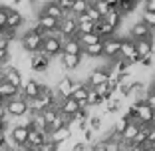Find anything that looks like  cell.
<instances>
[{"instance_id":"83f0119b","label":"cell","mask_w":155,"mask_h":151,"mask_svg":"<svg viewBox=\"0 0 155 151\" xmlns=\"http://www.w3.org/2000/svg\"><path fill=\"white\" fill-rule=\"evenodd\" d=\"M105 151H121L123 149V141L121 139H104Z\"/></svg>"},{"instance_id":"ee69618b","label":"cell","mask_w":155,"mask_h":151,"mask_svg":"<svg viewBox=\"0 0 155 151\" xmlns=\"http://www.w3.org/2000/svg\"><path fill=\"white\" fill-rule=\"evenodd\" d=\"M151 42L155 44V30H151Z\"/></svg>"},{"instance_id":"836d02e7","label":"cell","mask_w":155,"mask_h":151,"mask_svg":"<svg viewBox=\"0 0 155 151\" xmlns=\"http://www.w3.org/2000/svg\"><path fill=\"white\" fill-rule=\"evenodd\" d=\"M72 2H74V0H56V6H58L62 12L68 14L70 10H72Z\"/></svg>"},{"instance_id":"484cf974","label":"cell","mask_w":155,"mask_h":151,"mask_svg":"<svg viewBox=\"0 0 155 151\" xmlns=\"http://www.w3.org/2000/svg\"><path fill=\"white\" fill-rule=\"evenodd\" d=\"M87 127H90L94 133L101 131V127H104V117H101L100 113H91L90 119H87Z\"/></svg>"},{"instance_id":"e575fe53","label":"cell","mask_w":155,"mask_h":151,"mask_svg":"<svg viewBox=\"0 0 155 151\" xmlns=\"http://www.w3.org/2000/svg\"><path fill=\"white\" fill-rule=\"evenodd\" d=\"M94 135H96V133L91 131L90 127H87V129H84V131H82V141L86 143V145H87V143L91 145V143H94Z\"/></svg>"},{"instance_id":"1f68e13d","label":"cell","mask_w":155,"mask_h":151,"mask_svg":"<svg viewBox=\"0 0 155 151\" xmlns=\"http://www.w3.org/2000/svg\"><path fill=\"white\" fill-rule=\"evenodd\" d=\"M94 8H96L97 12H100V16L104 18L105 14L110 12V2H107V0H105V2H94Z\"/></svg>"},{"instance_id":"74e56055","label":"cell","mask_w":155,"mask_h":151,"mask_svg":"<svg viewBox=\"0 0 155 151\" xmlns=\"http://www.w3.org/2000/svg\"><path fill=\"white\" fill-rule=\"evenodd\" d=\"M70 151H87V145L84 141H78V143H74V145L70 147Z\"/></svg>"},{"instance_id":"6da1fadb","label":"cell","mask_w":155,"mask_h":151,"mask_svg":"<svg viewBox=\"0 0 155 151\" xmlns=\"http://www.w3.org/2000/svg\"><path fill=\"white\" fill-rule=\"evenodd\" d=\"M42 42H44V38L38 36V34H34L32 30L28 28L26 32L20 36V48L32 56V54H38V52L42 50Z\"/></svg>"},{"instance_id":"4dcf8cb0","label":"cell","mask_w":155,"mask_h":151,"mask_svg":"<svg viewBox=\"0 0 155 151\" xmlns=\"http://www.w3.org/2000/svg\"><path fill=\"white\" fill-rule=\"evenodd\" d=\"M101 103H104V101H101V97L97 96L94 90H90V92H87V105H90V107H100Z\"/></svg>"},{"instance_id":"9a60e30c","label":"cell","mask_w":155,"mask_h":151,"mask_svg":"<svg viewBox=\"0 0 155 151\" xmlns=\"http://www.w3.org/2000/svg\"><path fill=\"white\" fill-rule=\"evenodd\" d=\"M129 38L133 42L137 40H151V28H147L143 22H135L129 28Z\"/></svg>"},{"instance_id":"b9f144b4","label":"cell","mask_w":155,"mask_h":151,"mask_svg":"<svg viewBox=\"0 0 155 151\" xmlns=\"http://www.w3.org/2000/svg\"><path fill=\"white\" fill-rule=\"evenodd\" d=\"M8 143V137H6V133H0V147H4Z\"/></svg>"},{"instance_id":"4316f807","label":"cell","mask_w":155,"mask_h":151,"mask_svg":"<svg viewBox=\"0 0 155 151\" xmlns=\"http://www.w3.org/2000/svg\"><path fill=\"white\" fill-rule=\"evenodd\" d=\"M87 6H90V2H87V0H74L70 14H74V16H80V14H84V12L87 10Z\"/></svg>"},{"instance_id":"ac0fdd59","label":"cell","mask_w":155,"mask_h":151,"mask_svg":"<svg viewBox=\"0 0 155 151\" xmlns=\"http://www.w3.org/2000/svg\"><path fill=\"white\" fill-rule=\"evenodd\" d=\"M38 14H46V16H50V18L58 20V22L66 16V12H62V10L56 6V2H44V4H42V8L38 10Z\"/></svg>"},{"instance_id":"ba28073f","label":"cell","mask_w":155,"mask_h":151,"mask_svg":"<svg viewBox=\"0 0 155 151\" xmlns=\"http://www.w3.org/2000/svg\"><path fill=\"white\" fill-rule=\"evenodd\" d=\"M38 94H40V82L34 78L26 80V82L22 84V87H20V97L26 101H32L38 97Z\"/></svg>"},{"instance_id":"cb8c5ba5","label":"cell","mask_w":155,"mask_h":151,"mask_svg":"<svg viewBox=\"0 0 155 151\" xmlns=\"http://www.w3.org/2000/svg\"><path fill=\"white\" fill-rule=\"evenodd\" d=\"M76 40L80 42V46H82V48H86V46H94V44H101V38L97 36L96 32H91V34H84V36H78Z\"/></svg>"},{"instance_id":"3957f363","label":"cell","mask_w":155,"mask_h":151,"mask_svg":"<svg viewBox=\"0 0 155 151\" xmlns=\"http://www.w3.org/2000/svg\"><path fill=\"white\" fill-rule=\"evenodd\" d=\"M58 32H60V36L64 38V40H68V38H78V20H76L74 14L68 12L64 18L60 20Z\"/></svg>"},{"instance_id":"f1b7e54d","label":"cell","mask_w":155,"mask_h":151,"mask_svg":"<svg viewBox=\"0 0 155 151\" xmlns=\"http://www.w3.org/2000/svg\"><path fill=\"white\" fill-rule=\"evenodd\" d=\"M139 22H143L147 28L155 30V14L153 12H147V10H141V20H139Z\"/></svg>"},{"instance_id":"8992f818","label":"cell","mask_w":155,"mask_h":151,"mask_svg":"<svg viewBox=\"0 0 155 151\" xmlns=\"http://www.w3.org/2000/svg\"><path fill=\"white\" fill-rule=\"evenodd\" d=\"M107 78H110V70H107V66H101V68L91 70L90 76H87V80L84 84H86L90 90H94V87H97V86H104V84L107 82Z\"/></svg>"},{"instance_id":"30bf717a","label":"cell","mask_w":155,"mask_h":151,"mask_svg":"<svg viewBox=\"0 0 155 151\" xmlns=\"http://www.w3.org/2000/svg\"><path fill=\"white\" fill-rule=\"evenodd\" d=\"M72 84L74 80L70 76H62V78L56 82V87H54V94L58 100H66V97H72Z\"/></svg>"},{"instance_id":"5bb4252c","label":"cell","mask_w":155,"mask_h":151,"mask_svg":"<svg viewBox=\"0 0 155 151\" xmlns=\"http://www.w3.org/2000/svg\"><path fill=\"white\" fill-rule=\"evenodd\" d=\"M46 141H48V133L36 131V129H28V139H26L28 149H42V145Z\"/></svg>"},{"instance_id":"277c9868","label":"cell","mask_w":155,"mask_h":151,"mask_svg":"<svg viewBox=\"0 0 155 151\" xmlns=\"http://www.w3.org/2000/svg\"><path fill=\"white\" fill-rule=\"evenodd\" d=\"M4 110H6V115H8V117H24V115H28L30 107H28V101L22 100L20 94H18V97L6 101Z\"/></svg>"},{"instance_id":"5b68a950","label":"cell","mask_w":155,"mask_h":151,"mask_svg":"<svg viewBox=\"0 0 155 151\" xmlns=\"http://www.w3.org/2000/svg\"><path fill=\"white\" fill-rule=\"evenodd\" d=\"M62 44H64V38L62 36H46L42 42V54H46L48 58H56V56L62 54Z\"/></svg>"},{"instance_id":"f6af8a7d","label":"cell","mask_w":155,"mask_h":151,"mask_svg":"<svg viewBox=\"0 0 155 151\" xmlns=\"http://www.w3.org/2000/svg\"><path fill=\"white\" fill-rule=\"evenodd\" d=\"M4 105H6V101L2 100V97H0V110H2V107H4Z\"/></svg>"},{"instance_id":"d590c367","label":"cell","mask_w":155,"mask_h":151,"mask_svg":"<svg viewBox=\"0 0 155 151\" xmlns=\"http://www.w3.org/2000/svg\"><path fill=\"white\" fill-rule=\"evenodd\" d=\"M87 151H105V145H104V139L101 141H94L90 147H87Z\"/></svg>"},{"instance_id":"bcb514c9","label":"cell","mask_w":155,"mask_h":151,"mask_svg":"<svg viewBox=\"0 0 155 151\" xmlns=\"http://www.w3.org/2000/svg\"><path fill=\"white\" fill-rule=\"evenodd\" d=\"M121 151H131V149H129L127 145H123V149H121Z\"/></svg>"},{"instance_id":"7dc6e473","label":"cell","mask_w":155,"mask_h":151,"mask_svg":"<svg viewBox=\"0 0 155 151\" xmlns=\"http://www.w3.org/2000/svg\"><path fill=\"white\" fill-rule=\"evenodd\" d=\"M147 151H155V145H153V147H149V149H147Z\"/></svg>"},{"instance_id":"ab89813d","label":"cell","mask_w":155,"mask_h":151,"mask_svg":"<svg viewBox=\"0 0 155 151\" xmlns=\"http://www.w3.org/2000/svg\"><path fill=\"white\" fill-rule=\"evenodd\" d=\"M143 10L155 14V0H147V2H143Z\"/></svg>"},{"instance_id":"4fadbf2b","label":"cell","mask_w":155,"mask_h":151,"mask_svg":"<svg viewBox=\"0 0 155 151\" xmlns=\"http://www.w3.org/2000/svg\"><path fill=\"white\" fill-rule=\"evenodd\" d=\"M22 24H24V14L20 12V10L10 8V6H8V14H6V26H4V28H8V30H14V32H18Z\"/></svg>"},{"instance_id":"7c38bea8","label":"cell","mask_w":155,"mask_h":151,"mask_svg":"<svg viewBox=\"0 0 155 151\" xmlns=\"http://www.w3.org/2000/svg\"><path fill=\"white\" fill-rule=\"evenodd\" d=\"M58 111H60V115H64L66 119L72 121V117L80 111V107H78V101H74L72 97H66V100L58 101Z\"/></svg>"},{"instance_id":"f546056e","label":"cell","mask_w":155,"mask_h":151,"mask_svg":"<svg viewBox=\"0 0 155 151\" xmlns=\"http://www.w3.org/2000/svg\"><path fill=\"white\" fill-rule=\"evenodd\" d=\"M127 125H129V119L125 117V115H121V117H119L117 121L114 123V127H111V129H114L115 133H119V135H121V133L125 131V127H127Z\"/></svg>"},{"instance_id":"f35d334b","label":"cell","mask_w":155,"mask_h":151,"mask_svg":"<svg viewBox=\"0 0 155 151\" xmlns=\"http://www.w3.org/2000/svg\"><path fill=\"white\" fill-rule=\"evenodd\" d=\"M141 66H143V68H153V66H155L153 56H149V58H143V60H141Z\"/></svg>"},{"instance_id":"d6986e66","label":"cell","mask_w":155,"mask_h":151,"mask_svg":"<svg viewBox=\"0 0 155 151\" xmlns=\"http://www.w3.org/2000/svg\"><path fill=\"white\" fill-rule=\"evenodd\" d=\"M34 24H38V26L44 30L46 34L48 32H54V30H58V20H54V18H50V16H46V14H36V22Z\"/></svg>"},{"instance_id":"60d3db41","label":"cell","mask_w":155,"mask_h":151,"mask_svg":"<svg viewBox=\"0 0 155 151\" xmlns=\"http://www.w3.org/2000/svg\"><path fill=\"white\" fill-rule=\"evenodd\" d=\"M8 48H10V44L4 40V38H0V50H8Z\"/></svg>"},{"instance_id":"8fae6325","label":"cell","mask_w":155,"mask_h":151,"mask_svg":"<svg viewBox=\"0 0 155 151\" xmlns=\"http://www.w3.org/2000/svg\"><path fill=\"white\" fill-rule=\"evenodd\" d=\"M119 44H121V40H119L117 36L114 38H107V40H101V46H104V56L107 60H115L119 58Z\"/></svg>"},{"instance_id":"d4e9b609","label":"cell","mask_w":155,"mask_h":151,"mask_svg":"<svg viewBox=\"0 0 155 151\" xmlns=\"http://www.w3.org/2000/svg\"><path fill=\"white\" fill-rule=\"evenodd\" d=\"M135 8H137V2H133V0H117V12L121 14V16L131 14Z\"/></svg>"},{"instance_id":"ffe728a7","label":"cell","mask_w":155,"mask_h":151,"mask_svg":"<svg viewBox=\"0 0 155 151\" xmlns=\"http://www.w3.org/2000/svg\"><path fill=\"white\" fill-rule=\"evenodd\" d=\"M82 52H84V48L80 46V42L76 38H68L62 44V54H66V56H82Z\"/></svg>"},{"instance_id":"2e32d148","label":"cell","mask_w":155,"mask_h":151,"mask_svg":"<svg viewBox=\"0 0 155 151\" xmlns=\"http://www.w3.org/2000/svg\"><path fill=\"white\" fill-rule=\"evenodd\" d=\"M84 62V56H66V54H60V64H62V68L68 70V72H74V70H78L80 66H82Z\"/></svg>"},{"instance_id":"7bdbcfd3","label":"cell","mask_w":155,"mask_h":151,"mask_svg":"<svg viewBox=\"0 0 155 151\" xmlns=\"http://www.w3.org/2000/svg\"><path fill=\"white\" fill-rule=\"evenodd\" d=\"M6 125H8V121L0 119V133H6Z\"/></svg>"},{"instance_id":"d6a6232c","label":"cell","mask_w":155,"mask_h":151,"mask_svg":"<svg viewBox=\"0 0 155 151\" xmlns=\"http://www.w3.org/2000/svg\"><path fill=\"white\" fill-rule=\"evenodd\" d=\"M143 90H147L145 84L139 82V80H133V84H131V94H135V96H143Z\"/></svg>"},{"instance_id":"8d00e7d4","label":"cell","mask_w":155,"mask_h":151,"mask_svg":"<svg viewBox=\"0 0 155 151\" xmlns=\"http://www.w3.org/2000/svg\"><path fill=\"white\" fill-rule=\"evenodd\" d=\"M6 14H8V6H0V28L6 26Z\"/></svg>"},{"instance_id":"9c48e42d","label":"cell","mask_w":155,"mask_h":151,"mask_svg":"<svg viewBox=\"0 0 155 151\" xmlns=\"http://www.w3.org/2000/svg\"><path fill=\"white\" fill-rule=\"evenodd\" d=\"M6 137H8V141L12 143L16 149H18V147L26 145V139H28V127H24V125H14Z\"/></svg>"},{"instance_id":"44dd1931","label":"cell","mask_w":155,"mask_h":151,"mask_svg":"<svg viewBox=\"0 0 155 151\" xmlns=\"http://www.w3.org/2000/svg\"><path fill=\"white\" fill-rule=\"evenodd\" d=\"M135 52L139 58H149V56H155V44L151 40H137L135 42Z\"/></svg>"},{"instance_id":"7a4b0ae2","label":"cell","mask_w":155,"mask_h":151,"mask_svg":"<svg viewBox=\"0 0 155 151\" xmlns=\"http://www.w3.org/2000/svg\"><path fill=\"white\" fill-rule=\"evenodd\" d=\"M119 40H121V44H119V58L125 60V62H129L131 66L141 64L143 58H139V56H137V52H135V42H133L129 36L127 38H119Z\"/></svg>"},{"instance_id":"e0dca14e","label":"cell","mask_w":155,"mask_h":151,"mask_svg":"<svg viewBox=\"0 0 155 151\" xmlns=\"http://www.w3.org/2000/svg\"><path fill=\"white\" fill-rule=\"evenodd\" d=\"M70 137H72V129H70V125H66V127H60V129H56V131L48 133V139H50L52 143H56V145H62V143H66Z\"/></svg>"},{"instance_id":"603a6c76","label":"cell","mask_w":155,"mask_h":151,"mask_svg":"<svg viewBox=\"0 0 155 151\" xmlns=\"http://www.w3.org/2000/svg\"><path fill=\"white\" fill-rule=\"evenodd\" d=\"M104 22L107 24V26H111L115 32H117V28L121 26V22H123V16L117 12V10H110V12L104 16Z\"/></svg>"},{"instance_id":"c3c4849f","label":"cell","mask_w":155,"mask_h":151,"mask_svg":"<svg viewBox=\"0 0 155 151\" xmlns=\"http://www.w3.org/2000/svg\"><path fill=\"white\" fill-rule=\"evenodd\" d=\"M30 151H40V149H30Z\"/></svg>"},{"instance_id":"52a82bcc","label":"cell","mask_w":155,"mask_h":151,"mask_svg":"<svg viewBox=\"0 0 155 151\" xmlns=\"http://www.w3.org/2000/svg\"><path fill=\"white\" fill-rule=\"evenodd\" d=\"M50 62L52 58H48L46 54H42V52H38V54H32L30 56V70L36 74H46L48 70H50Z\"/></svg>"},{"instance_id":"7402d4cb","label":"cell","mask_w":155,"mask_h":151,"mask_svg":"<svg viewBox=\"0 0 155 151\" xmlns=\"http://www.w3.org/2000/svg\"><path fill=\"white\" fill-rule=\"evenodd\" d=\"M18 94H20V90H16V87H12L8 82H0V97L4 101H10V100H14V97H18Z\"/></svg>"}]
</instances>
